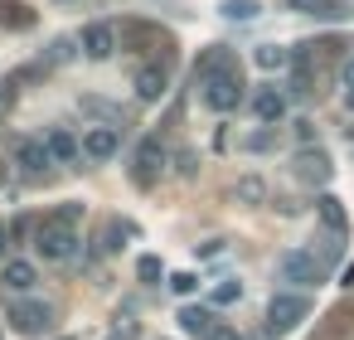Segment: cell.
<instances>
[{"label": "cell", "instance_id": "obj_16", "mask_svg": "<svg viewBox=\"0 0 354 340\" xmlns=\"http://www.w3.org/2000/svg\"><path fill=\"white\" fill-rule=\"evenodd\" d=\"M233 195H238V204H262V199H267V180H262V175H243V180L233 185Z\"/></svg>", "mask_w": 354, "mask_h": 340}, {"label": "cell", "instance_id": "obj_18", "mask_svg": "<svg viewBox=\"0 0 354 340\" xmlns=\"http://www.w3.org/2000/svg\"><path fill=\"white\" fill-rule=\"evenodd\" d=\"M252 59H257V69H267V73H272V69H286V64H291V54H286L281 44H262V49H257Z\"/></svg>", "mask_w": 354, "mask_h": 340}, {"label": "cell", "instance_id": "obj_4", "mask_svg": "<svg viewBox=\"0 0 354 340\" xmlns=\"http://www.w3.org/2000/svg\"><path fill=\"white\" fill-rule=\"evenodd\" d=\"M10 325H15L20 335H44V330L54 325V311H49L44 301H15V306H10Z\"/></svg>", "mask_w": 354, "mask_h": 340}, {"label": "cell", "instance_id": "obj_10", "mask_svg": "<svg viewBox=\"0 0 354 340\" xmlns=\"http://www.w3.org/2000/svg\"><path fill=\"white\" fill-rule=\"evenodd\" d=\"M296 175L310 180V185H325V180H330V156H325V151H301V156H296Z\"/></svg>", "mask_w": 354, "mask_h": 340}, {"label": "cell", "instance_id": "obj_20", "mask_svg": "<svg viewBox=\"0 0 354 340\" xmlns=\"http://www.w3.org/2000/svg\"><path fill=\"white\" fill-rule=\"evenodd\" d=\"M0 25H15V30H25V25H30V10L20 6V0H0Z\"/></svg>", "mask_w": 354, "mask_h": 340}, {"label": "cell", "instance_id": "obj_28", "mask_svg": "<svg viewBox=\"0 0 354 340\" xmlns=\"http://www.w3.org/2000/svg\"><path fill=\"white\" fill-rule=\"evenodd\" d=\"M6 238H10V233H6V224H0V253H6Z\"/></svg>", "mask_w": 354, "mask_h": 340}, {"label": "cell", "instance_id": "obj_19", "mask_svg": "<svg viewBox=\"0 0 354 340\" xmlns=\"http://www.w3.org/2000/svg\"><path fill=\"white\" fill-rule=\"evenodd\" d=\"M262 6L257 0H223V20H257Z\"/></svg>", "mask_w": 354, "mask_h": 340}, {"label": "cell", "instance_id": "obj_22", "mask_svg": "<svg viewBox=\"0 0 354 340\" xmlns=\"http://www.w3.org/2000/svg\"><path fill=\"white\" fill-rule=\"evenodd\" d=\"M194 287H199V277H194V272H175V277H170V292H180V296H189Z\"/></svg>", "mask_w": 354, "mask_h": 340}, {"label": "cell", "instance_id": "obj_12", "mask_svg": "<svg viewBox=\"0 0 354 340\" xmlns=\"http://www.w3.org/2000/svg\"><path fill=\"white\" fill-rule=\"evenodd\" d=\"M252 107H257V117H262V122H267V127H272V122H281V117H286V98H281V93H277V88H262V93H257V102H252Z\"/></svg>", "mask_w": 354, "mask_h": 340}, {"label": "cell", "instance_id": "obj_7", "mask_svg": "<svg viewBox=\"0 0 354 340\" xmlns=\"http://www.w3.org/2000/svg\"><path fill=\"white\" fill-rule=\"evenodd\" d=\"M78 44H83V54H88V59H97V64H102V59H112V49H117V30H112V25H88Z\"/></svg>", "mask_w": 354, "mask_h": 340}, {"label": "cell", "instance_id": "obj_9", "mask_svg": "<svg viewBox=\"0 0 354 340\" xmlns=\"http://www.w3.org/2000/svg\"><path fill=\"white\" fill-rule=\"evenodd\" d=\"M160 161H165L160 141H156V136H151V141H141V151H136V185H151V180H156V170H160Z\"/></svg>", "mask_w": 354, "mask_h": 340}, {"label": "cell", "instance_id": "obj_24", "mask_svg": "<svg viewBox=\"0 0 354 340\" xmlns=\"http://www.w3.org/2000/svg\"><path fill=\"white\" fill-rule=\"evenodd\" d=\"M136 272H141V282H156V277H160V258H141Z\"/></svg>", "mask_w": 354, "mask_h": 340}, {"label": "cell", "instance_id": "obj_8", "mask_svg": "<svg viewBox=\"0 0 354 340\" xmlns=\"http://www.w3.org/2000/svg\"><path fill=\"white\" fill-rule=\"evenodd\" d=\"M117 146H122V132H117V127H93V132L83 136V156H93V161H112Z\"/></svg>", "mask_w": 354, "mask_h": 340}, {"label": "cell", "instance_id": "obj_2", "mask_svg": "<svg viewBox=\"0 0 354 340\" xmlns=\"http://www.w3.org/2000/svg\"><path fill=\"white\" fill-rule=\"evenodd\" d=\"M306 311H310L306 296H296V292H277V296L267 301V335H286V330H296V325L306 321Z\"/></svg>", "mask_w": 354, "mask_h": 340}, {"label": "cell", "instance_id": "obj_14", "mask_svg": "<svg viewBox=\"0 0 354 340\" xmlns=\"http://www.w3.org/2000/svg\"><path fill=\"white\" fill-rule=\"evenodd\" d=\"M160 93H165V69H141V73H136V98L156 102Z\"/></svg>", "mask_w": 354, "mask_h": 340}, {"label": "cell", "instance_id": "obj_1", "mask_svg": "<svg viewBox=\"0 0 354 340\" xmlns=\"http://www.w3.org/2000/svg\"><path fill=\"white\" fill-rule=\"evenodd\" d=\"M199 88H204V107H209V112H233V107L243 102V83H238V73L228 69L223 54H209V59H204Z\"/></svg>", "mask_w": 354, "mask_h": 340}, {"label": "cell", "instance_id": "obj_25", "mask_svg": "<svg viewBox=\"0 0 354 340\" xmlns=\"http://www.w3.org/2000/svg\"><path fill=\"white\" fill-rule=\"evenodd\" d=\"M49 59H54V64H64V59H73V39H54V49H49Z\"/></svg>", "mask_w": 354, "mask_h": 340}, {"label": "cell", "instance_id": "obj_30", "mask_svg": "<svg viewBox=\"0 0 354 340\" xmlns=\"http://www.w3.org/2000/svg\"><path fill=\"white\" fill-rule=\"evenodd\" d=\"M0 180H6V165H0Z\"/></svg>", "mask_w": 354, "mask_h": 340}, {"label": "cell", "instance_id": "obj_15", "mask_svg": "<svg viewBox=\"0 0 354 340\" xmlns=\"http://www.w3.org/2000/svg\"><path fill=\"white\" fill-rule=\"evenodd\" d=\"M315 209H320L325 229H330L335 238H344V209H339V199H335V195H320V199H315Z\"/></svg>", "mask_w": 354, "mask_h": 340}, {"label": "cell", "instance_id": "obj_26", "mask_svg": "<svg viewBox=\"0 0 354 340\" xmlns=\"http://www.w3.org/2000/svg\"><path fill=\"white\" fill-rule=\"evenodd\" d=\"M339 78H344V93H354V54L344 59V73H339Z\"/></svg>", "mask_w": 354, "mask_h": 340}, {"label": "cell", "instance_id": "obj_5", "mask_svg": "<svg viewBox=\"0 0 354 340\" xmlns=\"http://www.w3.org/2000/svg\"><path fill=\"white\" fill-rule=\"evenodd\" d=\"M277 272H281V282H296V287H315L320 282V262L306 258V253H296V248L277 258Z\"/></svg>", "mask_w": 354, "mask_h": 340}, {"label": "cell", "instance_id": "obj_3", "mask_svg": "<svg viewBox=\"0 0 354 340\" xmlns=\"http://www.w3.org/2000/svg\"><path fill=\"white\" fill-rule=\"evenodd\" d=\"M35 248H39V258H49V262H68V258L78 253V233L64 229V224H44L39 238H35Z\"/></svg>", "mask_w": 354, "mask_h": 340}, {"label": "cell", "instance_id": "obj_17", "mask_svg": "<svg viewBox=\"0 0 354 340\" xmlns=\"http://www.w3.org/2000/svg\"><path fill=\"white\" fill-rule=\"evenodd\" d=\"M44 151H49V161H73V156H78V141H73L68 132H49Z\"/></svg>", "mask_w": 354, "mask_h": 340}, {"label": "cell", "instance_id": "obj_27", "mask_svg": "<svg viewBox=\"0 0 354 340\" xmlns=\"http://www.w3.org/2000/svg\"><path fill=\"white\" fill-rule=\"evenodd\" d=\"M214 340H243V335H238L233 325H218V330H214Z\"/></svg>", "mask_w": 354, "mask_h": 340}, {"label": "cell", "instance_id": "obj_13", "mask_svg": "<svg viewBox=\"0 0 354 340\" xmlns=\"http://www.w3.org/2000/svg\"><path fill=\"white\" fill-rule=\"evenodd\" d=\"M39 277H35V262H25V258H10L6 262V287L10 292H30Z\"/></svg>", "mask_w": 354, "mask_h": 340}, {"label": "cell", "instance_id": "obj_29", "mask_svg": "<svg viewBox=\"0 0 354 340\" xmlns=\"http://www.w3.org/2000/svg\"><path fill=\"white\" fill-rule=\"evenodd\" d=\"M344 102H349V112H354V93H344Z\"/></svg>", "mask_w": 354, "mask_h": 340}, {"label": "cell", "instance_id": "obj_21", "mask_svg": "<svg viewBox=\"0 0 354 340\" xmlns=\"http://www.w3.org/2000/svg\"><path fill=\"white\" fill-rule=\"evenodd\" d=\"M238 296H243V282H238V277H223V282L214 287V301H218V306H228V301H238Z\"/></svg>", "mask_w": 354, "mask_h": 340}, {"label": "cell", "instance_id": "obj_23", "mask_svg": "<svg viewBox=\"0 0 354 340\" xmlns=\"http://www.w3.org/2000/svg\"><path fill=\"white\" fill-rule=\"evenodd\" d=\"M330 0H286V10H306V15H325Z\"/></svg>", "mask_w": 354, "mask_h": 340}, {"label": "cell", "instance_id": "obj_11", "mask_svg": "<svg viewBox=\"0 0 354 340\" xmlns=\"http://www.w3.org/2000/svg\"><path fill=\"white\" fill-rule=\"evenodd\" d=\"M15 161L30 170V175H39V170H49L54 161H49V151H44V141H20L15 146Z\"/></svg>", "mask_w": 354, "mask_h": 340}, {"label": "cell", "instance_id": "obj_6", "mask_svg": "<svg viewBox=\"0 0 354 340\" xmlns=\"http://www.w3.org/2000/svg\"><path fill=\"white\" fill-rule=\"evenodd\" d=\"M218 325H223V321H218L209 306H185V311H180V330L194 335V340H214Z\"/></svg>", "mask_w": 354, "mask_h": 340}]
</instances>
